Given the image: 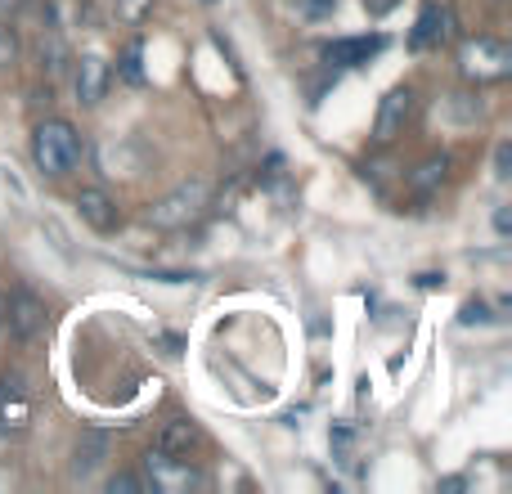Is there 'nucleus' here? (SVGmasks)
<instances>
[{
    "instance_id": "obj_19",
    "label": "nucleus",
    "mask_w": 512,
    "mask_h": 494,
    "mask_svg": "<svg viewBox=\"0 0 512 494\" xmlns=\"http://www.w3.org/2000/svg\"><path fill=\"white\" fill-rule=\"evenodd\" d=\"M490 319V310L481 306V301H468V306H463V324H486Z\"/></svg>"
},
{
    "instance_id": "obj_23",
    "label": "nucleus",
    "mask_w": 512,
    "mask_h": 494,
    "mask_svg": "<svg viewBox=\"0 0 512 494\" xmlns=\"http://www.w3.org/2000/svg\"><path fill=\"white\" fill-rule=\"evenodd\" d=\"M0 310H5V301H0ZM0 319H5V315H0Z\"/></svg>"
},
{
    "instance_id": "obj_12",
    "label": "nucleus",
    "mask_w": 512,
    "mask_h": 494,
    "mask_svg": "<svg viewBox=\"0 0 512 494\" xmlns=\"http://www.w3.org/2000/svg\"><path fill=\"white\" fill-rule=\"evenodd\" d=\"M441 41H445V14L436 5H427L423 14H418V27H414V36H409V45L427 50V45H441Z\"/></svg>"
},
{
    "instance_id": "obj_1",
    "label": "nucleus",
    "mask_w": 512,
    "mask_h": 494,
    "mask_svg": "<svg viewBox=\"0 0 512 494\" xmlns=\"http://www.w3.org/2000/svg\"><path fill=\"white\" fill-rule=\"evenodd\" d=\"M32 162L45 171V176H68L81 162V135L72 131V122L63 117H50L32 131Z\"/></svg>"
},
{
    "instance_id": "obj_16",
    "label": "nucleus",
    "mask_w": 512,
    "mask_h": 494,
    "mask_svg": "<svg viewBox=\"0 0 512 494\" xmlns=\"http://www.w3.org/2000/svg\"><path fill=\"white\" fill-rule=\"evenodd\" d=\"M149 9H153V0H117V18L122 23H144Z\"/></svg>"
},
{
    "instance_id": "obj_13",
    "label": "nucleus",
    "mask_w": 512,
    "mask_h": 494,
    "mask_svg": "<svg viewBox=\"0 0 512 494\" xmlns=\"http://www.w3.org/2000/svg\"><path fill=\"white\" fill-rule=\"evenodd\" d=\"M99 459H104V436H99V432H81L77 459H72V472H77V477H90V472L99 468Z\"/></svg>"
},
{
    "instance_id": "obj_21",
    "label": "nucleus",
    "mask_w": 512,
    "mask_h": 494,
    "mask_svg": "<svg viewBox=\"0 0 512 494\" xmlns=\"http://www.w3.org/2000/svg\"><path fill=\"white\" fill-rule=\"evenodd\" d=\"M333 5H337V0H301V9H306V14H328Z\"/></svg>"
},
{
    "instance_id": "obj_22",
    "label": "nucleus",
    "mask_w": 512,
    "mask_h": 494,
    "mask_svg": "<svg viewBox=\"0 0 512 494\" xmlns=\"http://www.w3.org/2000/svg\"><path fill=\"white\" fill-rule=\"evenodd\" d=\"M495 230H499V234L512 230V212H508V207H499V212H495Z\"/></svg>"
},
{
    "instance_id": "obj_6",
    "label": "nucleus",
    "mask_w": 512,
    "mask_h": 494,
    "mask_svg": "<svg viewBox=\"0 0 512 494\" xmlns=\"http://www.w3.org/2000/svg\"><path fill=\"white\" fill-rule=\"evenodd\" d=\"M144 468H149V477H153V490H180V486H198V481H203L194 468L180 463V454H167V450H149Z\"/></svg>"
},
{
    "instance_id": "obj_10",
    "label": "nucleus",
    "mask_w": 512,
    "mask_h": 494,
    "mask_svg": "<svg viewBox=\"0 0 512 494\" xmlns=\"http://www.w3.org/2000/svg\"><path fill=\"white\" fill-rule=\"evenodd\" d=\"M108 90V63L99 54H81L77 63V99L81 104H99Z\"/></svg>"
},
{
    "instance_id": "obj_15",
    "label": "nucleus",
    "mask_w": 512,
    "mask_h": 494,
    "mask_svg": "<svg viewBox=\"0 0 512 494\" xmlns=\"http://www.w3.org/2000/svg\"><path fill=\"white\" fill-rule=\"evenodd\" d=\"M140 59H144V45L131 41V45H126V54H122V81H131V86H140V81H144Z\"/></svg>"
},
{
    "instance_id": "obj_14",
    "label": "nucleus",
    "mask_w": 512,
    "mask_h": 494,
    "mask_svg": "<svg viewBox=\"0 0 512 494\" xmlns=\"http://www.w3.org/2000/svg\"><path fill=\"white\" fill-rule=\"evenodd\" d=\"M445 167H450V158H427L423 167L414 171V176H409V185L418 189V194H427V189H436L445 180Z\"/></svg>"
},
{
    "instance_id": "obj_18",
    "label": "nucleus",
    "mask_w": 512,
    "mask_h": 494,
    "mask_svg": "<svg viewBox=\"0 0 512 494\" xmlns=\"http://www.w3.org/2000/svg\"><path fill=\"white\" fill-rule=\"evenodd\" d=\"M18 59V41H14V32H9V27H0V68H5V63H14Z\"/></svg>"
},
{
    "instance_id": "obj_9",
    "label": "nucleus",
    "mask_w": 512,
    "mask_h": 494,
    "mask_svg": "<svg viewBox=\"0 0 512 494\" xmlns=\"http://www.w3.org/2000/svg\"><path fill=\"white\" fill-rule=\"evenodd\" d=\"M382 45H387L382 36H346V41L324 45V59L333 63V68H355V63H369Z\"/></svg>"
},
{
    "instance_id": "obj_8",
    "label": "nucleus",
    "mask_w": 512,
    "mask_h": 494,
    "mask_svg": "<svg viewBox=\"0 0 512 494\" xmlns=\"http://www.w3.org/2000/svg\"><path fill=\"white\" fill-rule=\"evenodd\" d=\"M77 212H81V221H86L90 230H99V234H113L117 225H122V212H117V203L104 194V189H81Z\"/></svg>"
},
{
    "instance_id": "obj_17",
    "label": "nucleus",
    "mask_w": 512,
    "mask_h": 494,
    "mask_svg": "<svg viewBox=\"0 0 512 494\" xmlns=\"http://www.w3.org/2000/svg\"><path fill=\"white\" fill-rule=\"evenodd\" d=\"M149 486H144L140 477H131V472H117V477H108V494H144Z\"/></svg>"
},
{
    "instance_id": "obj_20",
    "label": "nucleus",
    "mask_w": 512,
    "mask_h": 494,
    "mask_svg": "<svg viewBox=\"0 0 512 494\" xmlns=\"http://www.w3.org/2000/svg\"><path fill=\"white\" fill-rule=\"evenodd\" d=\"M508 167H512V149H508V144H499V153H495V176L508 180Z\"/></svg>"
},
{
    "instance_id": "obj_11",
    "label": "nucleus",
    "mask_w": 512,
    "mask_h": 494,
    "mask_svg": "<svg viewBox=\"0 0 512 494\" xmlns=\"http://www.w3.org/2000/svg\"><path fill=\"white\" fill-rule=\"evenodd\" d=\"M194 441H198V427L189 423V418H171L158 432V450H167V454H189Z\"/></svg>"
},
{
    "instance_id": "obj_7",
    "label": "nucleus",
    "mask_w": 512,
    "mask_h": 494,
    "mask_svg": "<svg viewBox=\"0 0 512 494\" xmlns=\"http://www.w3.org/2000/svg\"><path fill=\"white\" fill-rule=\"evenodd\" d=\"M27 418H32V409H27V387L18 373H9V378L0 382V436L23 432Z\"/></svg>"
},
{
    "instance_id": "obj_3",
    "label": "nucleus",
    "mask_w": 512,
    "mask_h": 494,
    "mask_svg": "<svg viewBox=\"0 0 512 494\" xmlns=\"http://www.w3.org/2000/svg\"><path fill=\"white\" fill-rule=\"evenodd\" d=\"M459 68H463V77H472V81H495L512 68V50L504 41H495V36H477V41L463 45Z\"/></svg>"
},
{
    "instance_id": "obj_4",
    "label": "nucleus",
    "mask_w": 512,
    "mask_h": 494,
    "mask_svg": "<svg viewBox=\"0 0 512 494\" xmlns=\"http://www.w3.org/2000/svg\"><path fill=\"white\" fill-rule=\"evenodd\" d=\"M5 324H9V333H14L18 342H32V337H41V328H45V301L32 297V292H14V297L5 301Z\"/></svg>"
},
{
    "instance_id": "obj_5",
    "label": "nucleus",
    "mask_w": 512,
    "mask_h": 494,
    "mask_svg": "<svg viewBox=\"0 0 512 494\" xmlns=\"http://www.w3.org/2000/svg\"><path fill=\"white\" fill-rule=\"evenodd\" d=\"M409 113H414V90H409V86L391 90V95L382 99V108H378V126H373V140H378V144H391L400 131H405Z\"/></svg>"
},
{
    "instance_id": "obj_2",
    "label": "nucleus",
    "mask_w": 512,
    "mask_h": 494,
    "mask_svg": "<svg viewBox=\"0 0 512 494\" xmlns=\"http://www.w3.org/2000/svg\"><path fill=\"white\" fill-rule=\"evenodd\" d=\"M203 212H207V185L203 180H189L176 194H167L162 203L149 207V225H158V230H185V225H194Z\"/></svg>"
}]
</instances>
